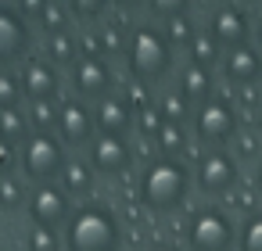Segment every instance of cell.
<instances>
[{
    "label": "cell",
    "instance_id": "ffe728a7",
    "mask_svg": "<svg viewBox=\"0 0 262 251\" xmlns=\"http://www.w3.org/2000/svg\"><path fill=\"white\" fill-rule=\"evenodd\" d=\"M61 190L69 194V197H83V194H90V187H94V172H90V165L86 162H69L65 165V172H61Z\"/></svg>",
    "mask_w": 262,
    "mask_h": 251
},
{
    "label": "cell",
    "instance_id": "277c9868",
    "mask_svg": "<svg viewBox=\"0 0 262 251\" xmlns=\"http://www.w3.org/2000/svg\"><path fill=\"white\" fill-rule=\"evenodd\" d=\"M18 162H22V172H26L33 183H40V187L61 179V172H65V165H69L65 147H61V140H58L54 133H33V136L22 144Z\"/></svg>",
    "mask_w": 262,
    "mask_h": 251
},
{
    "label": "cell",
    "instance_id": "ac0fdd59",
    "mask_svg": "<svg viewBox=\"0 0 262 251\" xmlns=\"http://www.w3.org/2000/svg\"><path fill=\"white\" fill-rule=\"evenodd\" d=\"M47 54L54 65H76L83 54H79V36L72 29H61V33H47Z\"/></svg>",
    "mask_w": 262,
    "mask_h": 251
},
{
    "label": "cell",
    "instance_id": "1f68e13d",
    "mask_svg": "<svg viewBox=\"0 0 262 251\" xmlns=\"http://www.w3.org/2000/svg\"><path fill=\"white\" fill-rule=\"evenodd\" d=\"M137 126H140V133H144V136H158V133H162V126H165V119H162V111H158V108H147V104H144V108L137 111Z\"/></svg>",
    "mask_w": 262,
    "mask_h": 251
},
{
    "label": "cell",
    "instance_id": "9a60e30c",
    "mask_svg": "<svg viewBox=\"0 0 262 251\" xmlns=\"http://www.w3.org/2000/svg\"><path fill=\"white\" fill-rule=\"evenodd\" d=\"M90 158H94V169L104 172V176H122L133 165V151H129L126 136H101V140H94Z\"/></svg>",
    "mask_w": 262,
    "mask_h": 251
},
{
    "label": "cell",
    "instance_id": "4fadbf2b",
    "mask_svg": "<svg viewBox=\"0 0 262 251\" xmlns=\"http://www.w3.org/2000/svg\"><path fill=\"white\" fill-rule=\"evenodd\" d=\"M29 215H33V222H36V226L58 230L61 222H69V219H72L69 194H65L61 187H54V183L40 187V190L33 194V201H29Z\"/></svg>",
    "mask_w": 262,
    "mask_h": 251
},
{
    "label": "cell",
    "instance_id": "7c38bea8",
    "mask_svg": "<svg viewBox=\"0 0 262 251\" xmlns=\"http://www.w3.org/2000/svg\"><path fill=\"white\" fill-rule=\"evenodd\" d=\"M219 72H223V79H226L230 86H241V90H244V86H255V83L262 79V51H258L255 43L233 47V51L223 54Z\"/></svg>",
    "mask_w": 262,
    "mask_h": 251
},
{
    "label": "cell",
    "instance_id": "6da1fadb",
    "mask_svg": "<svg viewBox=\"0 0 262 251\" xmlns=\"http://www.w3.org/2000/svg\"><path fill=\"white\" fill-rule=\"evenodd\" d=\"M176 65V51L169 47L165 33L158 26H133L129 33V43H126V69L129 76L140 83V86H151V83H162Z\"/></svg>",
    "mask_w": 262,
    "mask_h": 251
},
{
    "label": "cell",
    "instance_id": "8fae6325",
    "mask_svg": "<svg viewBox=\"0 0 262 251\" xmlns=\"http://www.w3.org/2000/svg\"><path fill=\"white\" fill-rule=\"evenodd\" d=\"M94 129H97V122H94L86 101L69 97V101L58 104V133L69 147H86L94 140Z\"/></svg>",
    "mask_w": 262,
    "mask_h": 251
},
{
    "label": "cell",
    "instance_id": "ab89813d",
    "mask_svg": "<svg viewBox=\"0 0 262 251\" xmlns=\"http://www.w3.org/2000/svg\"><path fill=\"white\" fill-rule=\"evenodd\" d=\"M258 133H262V115H258Z\"/></svg>",
    "mask_w": 262,
    "mask_h": 251
},
{
    "label": "cell",
    "instance_id": "52a82bcc",
    "mask_svg": "<svg viewBox=\"0 0 262 251\" xmlns=\"http://www.w3.org/2000/svg\"><path fill=\"white\" fill-rule=\"evenodd\" d=\"M72 86H76V97L79 101H104L112 97V86H115V76H112V65L108 58L101 54H83L76 65H72Z\"/></svg>",
    "mask_w": 262,
    "mask_h": 251
},
{
    "label": "cell",
    "instance_id": "ba28073f",
    "mask_svg": "<svg viewBox=\"0 0 262 251\" xmlns=\"http://www.w3.org/2000/svg\"><path fill=\"white\" fill-rule=\"evenodd\" d=\"M194 133H198L201 144L219 147V144H226V140L237 133V111H233L226 101L208 97V101L198 104V111H194Z\"/></svg>",
    "mask_w": 262,
    "mask_h": 251
},
{
    "label": "cell",
    "instance_id": "d6986e66",
    "mask_svg": "<svg viewBox=\"0 0 262 251\" xmlns=\"http://www.w3.org/2000/svg\"><path fill=\"white\" fill-rule=\"evenodd\" d=\"M26 140H29V115H22L18 108L0 111V144L15 147V144H26Z\"/></svg>",
    "mask_w": 262,
    "mask_h": 251
},
{
    "label": "cell",
    "instance_id": "836d02e7",
    "mask_svg": "<svg viewBox=\"0 0 262 251\" xmlns=\"http://www.w3.org/2000/svg\"><path fill=\"white\" fill-rule=\"evenodd\" d=\"M0 204H4V208H18V204H22V187H18L11 176L0 179Z\"/></svg>",
    "mask_w": 262,
    "mask_h": 251
},
{
    "label": "cell",
    "instance_id": "44dd1931",
    "mask_svg": "<svg viewBox=\"0 0 262 251\" xmlns=\"http://www.w3.org/2000/svg\"><path fill=\"white\" fill-rule=\"evenodd\" d=\"M187 54H190V65H201V69H215L219 61H223V47L208 36V33H198L194 36V43L187 47Z\"/></svg>",
    "mask_w": 262,
    "mask_h": 251
},
{
    "label": "cell",
    "instance_id": "9c48e42d",
    "mask_svg": "<svg viewBox=\"0 0 262 251\" xmlns=\"http://www.w3.org/2000/svg\"><path fill=\"white\" fill-rule=\"evenodd\" d=\"M18 83H22V94H26L33 104H40V101H51V104H54L58 94H61V76H58L54 61L36 58V54H29V58L22 61Z\"/></svg>",
    "mask_w": 262,
    "mask_h": 251
},
{
    "label": "cell",
    "instance_id": "4dcf8cb0",
    "mask_svg": "<svg viewBox=\"0 0 262 251\" xmlns=\"http://www.w3.org/2000/svg\"><path fill=\"white\" fill-rule=\"evenodd\" d=\"M187 104H190V101H187L183 94H172V90H169V94L162 97L158 111H162V119H165V122H180V119L187 115Z\"/></svg>",
    "mask_w": 262,
    "mask_h": 251
},
{
    "label": "cell",
    "instance_id": "8d00e7d4",
    "mask_svg": "<svg viewBox=\"0 0 262 251\" xmlns=\"http://www.w3.org/2000/svg\"><path fill=\"white\" fill-rule=\"evenodd\" d=\"M115 8H122V11H137L140 4H147V0H112Z\"/></svg>",
    "mask_w": 262,
    "mask_h": 251
},
{
    "label": "cell",
    "instance_id": "f35d334b",
    "mask_svg": "<svg viewBox=\"0 0 262 251\" xmlns=\"http://www.w3.org/2000/svg\"><path fill=\"white\" fill-rule=\"evenodd\" d=\"M151 251H180V247H165V244H162V247H151Z\"/></svg>",
    "mask_w": 262,
    "mask_h": 251
},
{
    "label": "cell",
    "instance_id": "4316f807",
    "mask_svg": "<svg viewBox=\"0 0 262 251\" xmlns=\"http://www.w3.org/2000/svg\"><path fill=\"white\" fill-rule=\"evenodd\" d=\"M26 251H61V237H58V230L33 226L29 237H26Z\"/></svg>",
    "mask_w": 262,
    "mask_h": 251
},
{
    "label": "cell",
    "instance_id": "7a4b0ae2",
    "mask_svg": "<svg viewBox=\"0 0 262 251\" xmlns=\"http://www.w3.org/2000/svg\"><path fill=\"white\" fill-rule=\"evenodd\" d=\"M122 230L112 208L104 204H83L65 222V247L69 251H119Z\"/></svg>",
    "mask_w": 262,
    "mask_h": 251
},
{
    "label": "cell",
    "instance_id": "cb8c5ba5",
    "mask_svg": "<svg viewBox=\"0 0 262 251\" xmlns=\"http://www.w3.org/2000/svg\"><path fill=\"white\" fill-rule=\"evenodd\" d=\"M72 22V15H69V8H65V0H47V8H43V15H40V29H43V36L47 33H61V29H72L69 26Z\"/></svg>",
    "mask_w": 262,
    "mask_h": 251
},
{
    "label": "cell",
    "instance_id": "e575fe53",
    "mask_svg": "<svg viewBox=\"0 0 262 251\" xmlns=\"http://www.w3.org/2000/svg\"><path fill=\"white\" fill-rule=\"evenodd\" d=\"M18 11H22V18L33 26V22H40V15H43V8H47V0H18L15 4Z\"/></svg>",
    "mask_w": 262,
    "mask_h": 251
},
{
    "label": "cell",
    "instance_id": "60d3db41",
    "mask_svg": "<svg viewBox=\"0 0 262 251\" xmlns=\"http://www.w3.org/2000/svg\"><path fill=\"white\" fill-rule=\"evenodd\" d=\"M0 251H4V247H0Z\"/></svg>",
    "mask_w": 262,
    "mask_h": 251
},
{
    "label": "cell",
    "instance_id": "484cf974",
    "mask_svg": "<svg viewBox=\"0 0 262 251\" xmlns=\"http://www.w3.org/2000/svg\"><path fill=\"white\" fill-rule=\"evenodd\" d=\"M237 247L241 251H262V212H251L241 226V237H237Z\"/></svg>",
    "mask_w": 262,
    "mask_h": 251
},
{
    "label": "cell",
    "instance_id": "8992f818",
    "mask_svg": "<svg viewBox=\"0 0 262 251\" xmlns=\"http://www.w3.org/2000/svg\"><path fill=\"white\" fill-rule=\"evenodd\" d=\"M190 251H233V222L219 208H201L190 215L187 226Z\"/></svg>",
    "mask_w": 262,
    "mask_h": 251
},
{
    "label": "cell",
    "instance_id": "d590c367",
    "mask_svg": "<svg viewBox=\"0 0 262 251\" xmlns=\"http://www.w3.org/2000/svg\"><path fill=\"white\" fill-rule=\"evenodd\" d=\"M251 40H255V47L262 51V15H258V18L251 22Z\"/></svg>",
    "mask_w": 262,
    "mask_h": 251
},
{
    "label": "cell",
    "instance_id": "f1b7e54d",
    "mask_svg": "<svg viewBox=\"0 0 262 251\" xmlns=\"http://www.w3.org/2000/svg\"><path fill=\"white\" fill-rule=\"evenodd\" d=\"M29 126H36V133H51V129L58 126V108H54L51 101L33 104V111H29Z\"/></svg>",
    "mask_w": 262,
    "mask_h": 251
},
{
    "label": "cell",
    "instance_id": "74e56055",
    "mask_svg": "<svg viewBox=\"0 0 262 251\" xmlns=\"http://www.w3.org/2000/svg\"><path fill=\"white\" fill-rule=\"evenodd\" d=\"M255 187H258V197H262V162H258V176H255Z\"/></svg>",
    "mask_w": 262,
    "mask_h": 251
},
{
    "label": "cell",
    "instance_id": "7402d4cb",
    "mask_svg": "<svg viewBox=\"0 0 262 251\" xmlns=\"http://www.w3.org/2000/svg\"><path fill=\"white\" fill-rule=\"evenodd\" d=\"M162 33H165V40H169V47H172V51H187L201 29L194 26V18H190V15H180V18H169Z\"/></svg>",
    "mask_w": 262,
    "mask_h": 251
},
{
    "label": "cell",
    "instance_id": "30bf717a",
    "mask_svg": "<svg viewBox=\"0 0 262 251\" xmlns=\"http://www.w3.org/2000/svg\"><path fill=\"white\" fill-rule=\"evenodd\" d=\"M208 36H212L223 51L244 47V43H251V18H248L237 4H223V8H215L212 18H208Z\"/></svg>",
    "mask_w": 262,
    "mask_h": 251
},
{
    "label": "cell",
    "instance_id": "83f0119b",
    "mask_svg": "<svg viewBox=\"0 0 262 251\" xmlns=\"http://www.w3.org/2000/svg\"><path fill=\"white\" fill-rule=\"evenodd\" d=\"M22 83H18V76H11V72H0V111H11V108H18L22 104Z\"/></svg>",
    "mask_w": 262,
    "mask_h": 251
},
{
    "label": "cell",
    "instance_id": "e0dca14e",
    "mask_svg": "<svg viewBox=\"0 0 262 251\" xmlns=\"http://www.w3.org/2000/svg\"><path fill=\"white\" fill-rule=\"evenodd\" d=\"M212 69H201V65H183L180 69V94L190 101V104H205L212 97Z\"/></svg>",
    "mask_w": 262,
    "mask_h": 251
},
{
    "label": "cell",
    "instance_id": "2e32d148",
    "mask_svg": "<svg viewBox=\"0 0 262 251\" xmlns=\"http://www.w3.org/2000/svg\"><path fill=\"white\" fill-rule=\"evenodd\" d=\"M133 108H129V101L126 97H104L101 104H97V111H94V122H97V129H101V136H126L129 129H133Z\"/></svg>",
    "mask_w": 262,
    "mask_h": 251
},
{
    "label": "cell",
    "instance_id": "5bb4252c",
    "mask_svg": "<svg viewBox=\"0 0 262 251\" xmlns=\"http://www.w3.org/2000/svg\"><path fill=\"white\" fill-rule=\"evenodd\" d=\"M237 183V162L223 151H208L198 158V187L205 194H226Z\"/></svg>",
    "mask_w": 262,
    "mask_h": 251
},
{
    "label": "cell",
    "instance_id": "d4e9b609",
    "mask_svg": "<svg viewBox=\"0 0 262 251\" xmlns=\"http://www.w3.org/2000/svg\"><path fill=\"white\" fill-rule=\"evenodd\" d=\"M97 36H101V58H126V43L129 40H122V33H119V26L115 22H104V26H97Z\"/></svg>",
    "mask_w": 262,
    "mask_h": 251
},
{
    "label": "cell",
    "instance_id": "603a6c76",
    "mask_svg": "<svg viewBox=\"0 0 262 251\" xmlns=\"http://www.w3.org/2000/svg\"><path fill=\"white\" fill-rule=\"evenodd\" d=\"M65 8H69V15H72L76 22L90 26V22H101V18L108 15L112 0H65Z\"/></svg>",
    "mask_w": 262,
    "mask_h": 251
},
{
    "label": "cell",
    "instance_id": "f546056e",
    "mask_svg": "<svg viewBox=\"0 0 262 251\" xmlns=\"http://www.w3.org/2000/svg\"><path fill=\"white\" fill-rule=\"evenodd\" d=\"M147 8H151V15H155V18L169 22V18H180V15H187L190 0H147Z\"/></svg>",
    "mask_w": 262,
    "mask_h": 251
},
{
    "label": "cell",
    "instance_id": "d6a6232c",
    "mask_svg": "<svg viewBox=\"0 0 262 251\" xmlns=\"http://www.w3.org/2000/svg\"><path fill=\"white\" fill-rule=\"evenodd\" d=\"M158 144H162V151H180V147H183V129H180V122H165L162 133H158Z\"/></svg>",
    "mask_w": 262,
    "mask_h": 251
},
{
    "label": "cell",
    "instance_id": "3957f363",
    "mask_svg": "<svg viewBox=\"0 0 262 251\" xmlns=\"http://www.w3.org/2000/svg\"><path fill=\"white\" fill-rule=\"evenodd\" d=\"M190 190V176L176 158H158L144 169L140 176V201L151 212H172L187 201Z\"/></svg>",
    "mask_w": 262,
    "mask_h": 251
},
{
    "label": "cell",
    "instance_id": "5b68a950",
    "mask_svg": "<svg viewBox=\"0 0 262 251\" xmlns=\"http://www.w3.org/2000/svg\"><path fill=\"white\" fill-rule=\"evenodd\" d=\"M33 51V26L22 18L15 4L0 0V72H8L11 65H22Z\"/></svg>",
    "mask_w": 262,
    "mask_h": 251
}]
</instances>
